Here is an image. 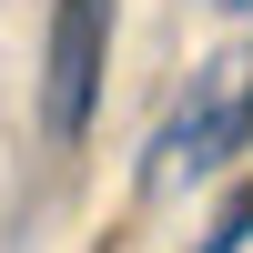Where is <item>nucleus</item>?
Masks as SVG:
<instances>
[{
  "label": "nucleus",
  "mask_w": 253,
  "mask_h": 253,
  "mask_svg": "<svg viewBox=\"0 0 253 253\" xmlns=\"http://www.w3.org/2000/svg\"><path fill=\"white\" fill-rule=\"evenodd\" d=\"M101 71H112V0H51V31H41V132L61 152L91 132Z\"/></svg>",
  "instance_id": "f03ea898"
},
{
  "label": "nucleus",
  "mask_w": 253,
  "mask_h": 253,
  "mask_svg": "<svg viewBox=\"0 0 253 253\" xmlns=\"http://www.w3.org/2000/svg\"><path fill=\"white\" fill-rule=\"evenodd\" d=\"M213 10H253V0H213Z\"/></svg>",
  "instance_id": "20e7f679"
},
{
  "label": "nucleus",
  "mask_w": 253,
  "mask_h": 253,
  "mask_svg": "<svg viewBox=\"0 0 253 253\" xmlns=\"http://www.w3.org/2000/svg\"><path fill=\"white\" fill-rule=\"evenodd\" d=\"M243 142H253V51H213L142 142V193H193V182L233 172Z\"/></svg>",
  "instance_id": "f257e3e1"
},
{
  "label": "nucleus",
  "mask_w": 253,
  "mask_h": 253,
  "mask_svg": "<svg viewBox=\"0 0 253 253\" xmlns=\"http://www.w3.org/2000/svg\"><path fill=\"white\" fill-rule=\"evenodd\" d=\"M243 243H253V182H233V193L213 203V223H203L193 253H243Z\"/></svg>",
  "instance_id": "7ed1b4c3"
}]
</instances>
